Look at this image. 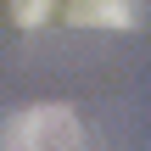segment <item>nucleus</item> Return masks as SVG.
I'll return each mask as SVG.
<instances>
[{
    "instance_id": "obj_1",
    "label": "nucleus",
    "mask_w": 151,
    "mask_h": 151,
    "mask_svg": "<svg viewBox=\"0 0 151 151\" xmlns=\"http://www.w3.org/2000/svg\"><path fill=\"white\" fill-rule=\"evenodd\" d=\"M0 151H84V123L73 106L39 101V106H22L0 129Z\"/></svg>"
},
{
    "instance_id": "obj_2",
    "label": "nucleus",
    "mask_w": 151,
    "mask_h": 151,
    "mask_svg": "<svg viewBox=\"0 0 151 151\" xmlns=\"http://www.w3.org/2000/svg\"><path fill=\"white\" fill-rule=\"evenodd\" d=\"M62 17L73 28H134L146 11H140V0H67Z\"/></svg>"
},
{
    "instance_id": "obj_3",
    "label": "nucleus",
    "mask_w": 151,
    "mask_h": 151,
    "mask_svg": "<svg viewBox=\"0 0 151 151\" xmlns=\"http://www.w3.org/2000/svg\"><path fill=\"white\" fill-rule=\"evenodd\" d=\"M6 11H11V22H22V28H39V22L56 11V0H6Z\"/></svg>"
}]
</instances>
